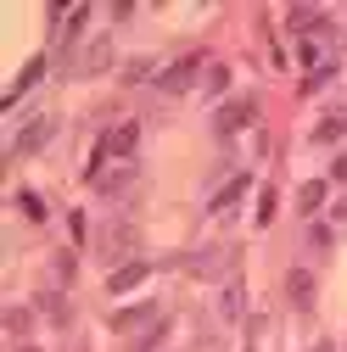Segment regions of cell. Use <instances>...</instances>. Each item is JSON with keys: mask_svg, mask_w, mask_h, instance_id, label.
<instances>
[{"mask_svg": "<svg viewBox=\"0 0 347 352\" xmlns=\"http://www.w3.org/2000/svg\"><path fill=\"white\" fill-rule=\"evenodd\" d=\"M135 146H140V123H112L107 135H101V146H96V157H90V179L107 173L112 157H135Z\"/></svg>", "mask_w": 347, "mask_h": 352, "instance_id": "6da1fadb", "label": "cell"}, {"mask_svg": "<svg viewBox=\"0 0 347 352\" xmlns=\"http://www.w3.org/2000/svg\"><path fill=\"white\" fill-rule=\"evenodd\" d=\"M51 135H56V118H51V112H34L17 135H12V157H34L39 146H51Z\"/></svg>", "mask_w": 347, "mask_h": 352, "instance_id": "7a4b0ae2", "label": "cell"}, {"mask_svg": "<svg viewBox=\"0 0 347 352\" xmlns=\"http://www.w3.org/2000/svg\"><path fill=\"white\" fill-rule=\"evenodd\" d=\"M196 67H202V56H180V62H174V67H162V90L168 96H180V90H191V78H196Z\"/></svg>", "mask_w": 347, "mask_h": 352, "instance_id": "3957f363", "label": "cell"}, {"mask_svg": "<svg viewBox=\"0 0 347 352\" xmlns=\"http://www.w3.org/2000/svg\"><path fill=\"white\" fill-rule=\"evenodd\" d=\"M252 118H257V107H252V101H230V107H219L213 129H219V135H235V129H246Z\"/></svg>", "mask_w": 347, "mask_h": 352, "instance_id": "277c9868", "label": "cell"}, {"mask_svg": "<svg viewBox=\"0 0 347 352\" xmlns=\"http://www.w3.org/2000/svg\"><path fill=\"white\" fill-rule=\"evenodd\" d=\"M129 246H135V224H107L101 230V252L107 257H123Z\"/></svg>", "mask_w": 347, "mask_h": 352, "instance_id": "5b68a950", "label": "cell"}, {"mask_svg": "<svg viewBox=\"0 0 347 352\" xmlns=\"http://www.w3.org/2000/svg\"><path fill=\"white\" fill-rule=\"evenodd\" d=\"M140 280H146V257H135V263H123V269H112L107 291H118V296H123V291H135Z\"/></svg>", "mask_w": 347, "mask_h": 352, "instance_id": "8992f818", "label": "cell"}, {"mask_svg": "<svg viewBox=\"0 0 347 352\" xmlns=\"http://www.w3.org/2000/svg\"><path fill=\"white\" fill-rule=\"evenodd\" d=\"M135 324H162L151 302L146 307H118V314H112V330H135Z\"/></svg>", "mask_w": 347, "mask_h": 352, "instance_id": "52a82bcc", "label": "cell"}, {"mask_svg": "<svg viewBox=\"0 0 347 352\" xmlns=\"http://www.w3.org/2000/svg\"><path fill=\"white\" fill-rule=\"evenodd\" d=\"M286 291H291L297 307H314V274H308V269H291V274H286Z\"/></svg>", "mask_w": 347, "mask_h": 352, "instance_id": "ba28073f", "label": "cell"}, {"mask_svg": "<svg viewBox=\"0 0 347 352\" xmlns=\"http://www.w3.org/2000/svg\"><path fill=\"white\" fill-rule=\"evenodd\" d=\"M129 179H135V162H118V168L96 173V190H101V196H112V190H123Z\"/></svg>", "mask_w": 347, "mask_h": 352, "instance_id": "9c48e42d", "label": "cell"}, {"mask_svg": "<svg viewBox=\"0 0 347 352\" xmlns=\"http://www.w3.org/2000/svg\"><path fill=\"white\" fill-rule=\"evenodd\" d=\"M246 185H252V179H246V173H235V179H230V185H224L219 196H213V212H230V207H235V201L246 196Z\"/></svg>", "mask_w": 347, "mask_h": 352, "instance_id": "30bf717a", "label": "cell"}, {"mask_svg": "<svg viewBox=\"0 0 347 352\" xmlns=\"http://www.w3.org/2000/svg\"><path fill=\"white\" fill-rule=\"evenodd\" d=\"M341 135H347V112H330V118L314 129V140H319V146H330V140H341Z\"/></svg>", "mask_w": 347, "mask_h": 352, "instance_id": "8fae6325", "label": "cell"}, {"mask_svg": "<svg viewBox=\"0 0 347 352\" xmlns=\"http://www.w3.org/2000/svg\"><path fill=\"white\" fill-rule=\"evenodd\" d=\"M107 62H112V45H107V39H96V45L84 51V62H78V67H84V73H101Z\"/></svg>", "mask_w": 347, "mask_h": 352, "instance_id": "7c38bea8", "label": "cell"}, {"mask_svg": "<svg viewBox=\"0 0 347 352\" xmlns=\"http://www.w3.org/2000/svg\"><path fill=\"white\" fill-rule=\"evenodd\" d=\"M297 207H302V212H319V207H325V185H319V179L302 185V190H297Z\"/></svg>", "mask_w": 347, "mask_h": 352, "instance_id": "4fadbf2b", "label": "cell"}, {"mask_svg": "<svg viewBox=\"0 0 347 352\" xmlns=\"http://www.w3.org/2000/svg\"><path fill=\"white\" fill-rule=\"evenodd\" d=\"M39 73H45V62H28V67H23V78H17V84H12V96H6V107H12V101H17V96H23V90H28V84H34V78H39Z\"/></svg>", "mask_w": 347, "mask_h": 352, "instance_id": "5bb4252c", "label": "cell"}, {"mask_svg": "<svg viewBox=\"0 0 347 352\" xmlns=\"http://www.w3.org/2000/svg\"><path fill=\"white\" fill-rule=\"evenodd\" d=\"M330 78H336V67L325 62V67H314L308 78H302V90H325V84H330Z\"/></svg>", "mask_w": 347, "mask_h": 352, "instance_id": "9a60e30c", "label": "cell"}, {"mask_svg": "<svg viewBox=\"0 0 347 352\" xmlns=\"http://www.w3.org/2000/svg\"><path fill=\"white\" fill-rule=\"evenodd\" d=\"M257 218H264V224L275 218V190H264V196H257Z\"/></svg>", "mask_w": 347, "mask_h": 352, "instance_id": "2e32d148", "label": "cell"}, {"mask_svg": "<svg viewBox=\"0 0 347 352\" xmlns=\"http://www.w3.org/2000/svg\"><path fill=\"white\" fill-rule=\"evenodd\" d=\"M23 212H28V218H45V201H39V196H28V190H23Z\"/></svg>", "mask_w": 347, "mask_h": 352, "instance_id": "e0dca14e", "label": "cell"}, {"mask_svg": "<svg viewBox=\"0 0 347 352\" xmlns=\"http://www.w3.org/2000/svg\"><path fill=\"white\" fill-rule=\"evenodd\" d=\"M336 179H341V185H347V157H336Z\"/></svg>", "mask_w": 347, "mask_h": 352, "instance_id": "ac0fdd59", "label": "cell"}, {"mask_svg": "<svg viewBox=\"0 0 347 352\" xmlns=\"http://www.w3.org/2000/svg\"><path fill=\"white\" fill-rule=\"evenodd\" d=\"M336 218H347V201H341V207H336Z\"/></svg>", "mask_w": 347, "mask_h": 352, "instance_id": "d6986e66", "label": "cell"}, {"mask_svg": "<svg viewBox=\"0 0 347 352\" xmlns=\"http://www.w3.org/2000/svg\"><path fill=\"white\" fill-rule=\"evenodd\" d=\"M314 352H336V346H314Z\"/></svg>", "mask_w": 347, "mask_h": 352, "instance_id": "ffe728a7", "label": "cell"}]
</instances>
